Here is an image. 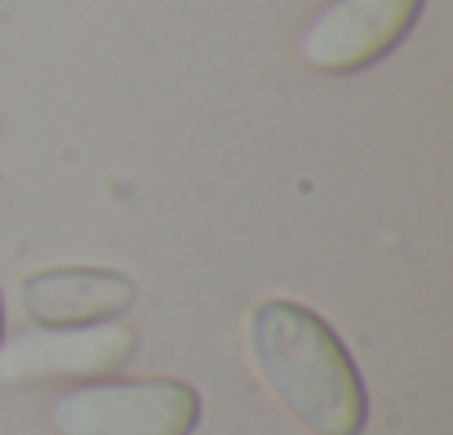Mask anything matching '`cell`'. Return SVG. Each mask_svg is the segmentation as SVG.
Returning a JSON list of instances; mask_svg holds the SVG:
<instances>
[{"label": "cell", "instance_id": "3957f363", "mask_svg": "<svg viewBox=\"0 0 453 435\" xmlns=\"http://www.w3.org/2000/svg\"><path fill=\"white\" fill-rule=\"evenodd\" d=\"M418 10L422 0H329L307 23L298 54L311 72H360L409 36Z\"/></svg>", "mask_w": 453, "mask_h": 435}, {"label": "cell", "instance_id": "6da1fadb", "mask_svg": "<svg viewBox=\"0 0 453 435\" xmlns=\"http://www.w3.org/2000/svg\"><path fill=\"white\" fill-rule=\"evenodd\" d=\"M250 360L267 391L316 435H360L365 382L338 333L307 307L272 298L250 316Z\"/></svg>", "mask_w": 453, "mask_h": 435}, {"label": "cell", "instance_id": "7a4b0ae2", "mask_svg": "<svg viewBox=\"0 0 453 435\" xmlns=\"http://www.w3.org/2000/svg\"><path fill=\"white\" fill-rule=\"evenodd\" d=\"M58 435H191L200 395L173 378L147 382H89L50 404Z\"/></svg>", "mask_w": 453, "mask_h": 435}, {"label": "cell", "instance_id": "5b68a950", "mask_svg": "<svg viewBox=\"0 0 453 435\" xmlns=\"http://www.w3.org/2000/svg\"><path fill=\"white\" fill-rule=\"evenodd\" d=\"M23 307L32 320L50 329L103 324L134 307V280H125L120 271H94V267L41 271L23 280Z\"/></svg>", "mask_w": 453, "mask_h": 435}, {"label": "cell", "instance_id": "277c9868", "mask_svg": "<svg viewBox=\"0 0 453 435\" xmlns=\"http://www.w3.org/2000/svg\"><path fill=\"white\" fill-rule=\"evenodd\" d=\"M138 338L120 320L72 324V329H23L0 347V382H50V378H98L134 355Z\"/></svg>", "mask_w": 453, "mask_h": 435}]
</instances>
